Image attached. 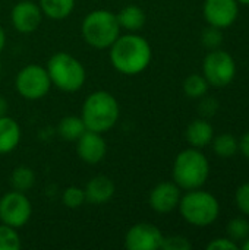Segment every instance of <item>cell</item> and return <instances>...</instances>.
I'll use <instances>...</instances> for the list:
<instances>
[{
	"label": "cell",
	"instance_id": "1",
	"mask_svg": "<svg viewBox=\"0 0 249 250\" xmlns=\"http://www.w3.org/2000/svg\"><path fill=\"white\" fill-rule=\"evenodd\" d=\"M109 56L112 66L122 75L135 76L142 73L151 63L153 50L150 42L136 32L119 35L110 45Z\"/></svg>",
	"mask_w": 249,
	"mask_h": 250
},
{
	"label": "cell",
	"instance_id": "2",
	"mask_svg": "<svg viewBox=\"0 0 249 250\" xmlns=\"http://www.w3.org/2000/svg\"><path fill=\"white\" fill-rule=\"evenodd\" d=\"M120 116L119 103L113 94L107 91H95L90 94L81 110V119L87 130L106 133L114 127Z\"/></svg>",
	"mask_w": 249,
	"mask_h": 250
},
{
	"label": "cell",
	"instance_id": "3",
	"mask_svg": "<svg viewBox=\"0 0 249 250\" xmlns=\"http://www.w3.org/2000/svg\"><path fill=\"white\" fill-rule=\"evenodd\" d=\"M210 176V163L198 148H186L181 151L172 168L173 182L183 190L203 188Z\"/></svg>",
	"mask_w": 249,
	"mask_h": 250
},
{
	"label": "cell",
	"instance_id": "4",
	"mask_svg": "<svg viewBox=\"0 0 249 250\" xmlns=\"http://www.w3.org/2000/svg\"><path fill=\"white\" fill-rule=\"evenodd\" d=\"M81 34L88 45L97 50L110 48V45L120 35V26L116 13L106 9L90 12L82 21Z\"/></svg>",
	"mask_w": 249,
	"mask_h": 250
},
{
	"label": "cell",
	"instance_id": "5",
	"mask_svg": "<svg viewBox=\"0 0 249 250\" xmlns=\"http://www.w3.org/2000/svg\"><path fill=\"white\" fill-rule=\"evenodd\" d=\"M45 69L51 85L63 92H78L87 81V70L84 64L66 51L53 54L48 59Z\"/></svg>",
	"mask_w": 249,
	"mask_h": 250
},
{
	"label": "cell",
	"instance_id": "6",
	"mask_svg": "<svg viewBox=\"0 0 249 250\" xmlns=\"http://www.w3.org/2000/svg\"><path fill=\"white\" fill-rule=\"evenodd\" d=\"M178 209L182 218L194 227L211 226L220 215V204L217 198L201 188L186 190L181 198Z\"/></svg>",
	"mask_w": 249,
	"mask_h": 250
},
{
	"label": "cell",
	"instance_id": "7",
	"mask_svg": "<svg viewBox=\"0 0 249 250\" xmlns=\"http://www.w3.org/2000/svg\"><path fill=\"white\" fill-rule=\"evenodd\" d=\"M15 86L22 98L28 101H37L44 98L53 85L44 66L26 64L18 72L15 78Z\"/></svg>",
	"mask_w": 249,
	"mask_h": 250
},
{
	"label": "cell",
	"instance_id": "8",
	"mask_svg": "<svg viewBox=\"0 0 249 250\" xmlns=\"http://www.w3.org/2000/svg\"><path fill=\"white\" fill-rule=\"evenodd\" d=\"M203 75L211 86L225 88L236 76L235 59L225 50H211L203 62Z\"/></svg>",
	"mask_w": 249,
	"mask_h": 250
},
{
	"label": "cell",
	"instance_id": "9",
	"mask_svg": "<svg viewBox=\"0 0 249 250\" xmlns=\"http://www.w3.org/2000/svg\"><path fill=\"white\" fill-rule=\"evenodd\" d=\"M32 215V205L23 192L10 190L0 198V223L13 229H22Z\"/></svg>",
	"mask_w": 249,
	"mask_h": 250
},
{
	"label": "cell",
	"instance_id": "10",
	"mask_svg": "<svg viewBox=\"0 0 249 250\" xmlns=\"http://www.w3.org/2000/svg\"><path fill=\"white\" fill-rule=\"evenodd\" d=\"M161 230L151 223L134 224L125 234L123 245L128 250H158L163 245Z\"/></svg>",
	"mask_w": 249,
	"mask_h": 250
},
{
	"label": "cell",
	"instance_id": "11",
	"mask_svg": "<svg viewBox=\"0 0 249 250\" xmlns=\"http://www.w3.org/2000/svg\"><path fill=\"white\" fill-rule=\"evenodd\" d=\"M203 15L208 25L225 29L238 19L239 3L238 0H205Z\"/></svg>",
	"mask_w": 249,
	"mask_h": 250
},
{
	"label": "cell",
	"instance_id": "12",
	"mask_svg": "<svg viewBox=\"0 0 249 250\" xmlns=\"http://www.w3.org/2000/svg\"><path fill=\"white\" fill-rule=\"evenodd\" d=\"M43 12L40 4L32 0L18 1L10 12V22L13 28L21 34H32L38 29L43 21Z\"/></svg>",
	"mask_w": 249,
	"mask_h": 250
},
{
	"label": "cell",
	"instance_id": "13",
	"mask_svg": "<svg viewBox=\"0 0 249 250\" xmlns=\"http://www.w3.org/2000/svg\"><path fill=\"white\" fill-rule=\"evenodd\" d=\"M182 189L175 182H161L156 185L148 195V205L157 214H169L179 207Z\"/></svg>",
	"mask_w": 249,
	"mask_h": 250
},
{
	"label": "cell",
	"instance_id": "14",
	"mask_svg": "<svg viewBox=\"0 0 249 250\" xmlns=\"http://www.w3.org/2000/svg\"><path fill=\"white\" fill-rule=\"evenodd\" d=\"M76 154L87 164H98L107 155V142L103 133L85 130L76 141Z\"/></svg>",
	"mask_w": 249,
	"mask_h": 250
},
{
	"label": "cell",
	"instance_id": "15",
	"mask_svg": "<svg viewBox=\"0 0 249 250\" xmlns=\"http://www.w3.org/2000/svg\"><path fill=\"white\" fill-rule=\"evenodd\" d=\"M85 201L91 205H104L107 204L116 192L113 180L107 176H95L85 186Z\"/></svg>",
	"mask_w": 249,
	"mask_h": 250
},
{
	"label": "cell",
	"instance_id": "16",
	"mask_svg": "<svg viewBox=\"0 0 249 250\" xmlns=\"http://www.w3.org/2000/svg\"><path fill=\"white\" fill-rule=\"evenodd\" d=\"M185 138L192 148L203 149L211 144L214 138V129L210 125V122H207L205 119H197L188 125Z\"/></svg>",
	"mask_w": 249,
	"mask_h": 250
},
{
	"label": "cell",
	"instance_id": "17",
	"mask_svg": "<svg viewBox=\"0 0 249 250\" xmlns=\"http://www.w3.org/2000/svg\"><path fill=\"white\" fill-rule=\"evenodd\" d=\"M21 142V126L12 117L0 116V155L9 154Z\"/></svg>",
	"mask_w": 249,
	"mask_h": 250
},
{
	"label": "cell",
	"instance_id": "18",
	"mask_svg": "<svg viewBox=\"0 0 249 250\" xmlns=\"http://www.w3.org/2000/svg\"><path fill=\"white\" fill-rule=\"evenodd\" d=\"M117 22L120 29H125L128 32H138L144 28L147 22V16L142 7L138 4H128L123 9H120L119 13H116Z\"/></svg>",
	"mask_w": 249,
	"mask_h": 250
},
{
	"label": "cell",
	"instance_id": "19",
	"mask_svg": "<svg viewBox=\"0 0 249 250\" xmlns=\"http://www.w3.org/2000/svg\"><path fill=\"white\" fill-rule=\"evenodd\" d=\"M38 4L43 15L53 21L66 19L75 9V0H40Z\"/></svg>",
	"mask_w": 249,
	"mask_h": 250
},
{
	"label": "cell",
	"instance_id": "20",
	"mask_svg": "<svg viewBox=\"0 0 249 250\" xmlns=\"http://www.w3.org/2000/svg\"><path fill=\"white\" fill-rule=\"evenodd\" d=\"M87 130L81 116H65L57 123V133L60 138L69 142H76L79 136Z\"/></svg>",
	"mask_w": 249,
	"mask_h": 250
},
{
	"label": "cell",
	"instance_id": "21",
	"mask_svg": "<svg viewBox=\"0 0 249 250\" xmlns=\"http://www.w3.org/2000/svg\"><path fill=\"white\" fill-rule=\"evenodd\" d=\"M213 151L220 158H232L239 152V141L230 133H222L214 136L211 144Z\"/></svg>",
	"mask_w": 249,
	"mask_h": 250
},
{
	"label": "cell",
	"instance_id": "22",
	"mask_svg": "<svg viewBox=\"0 0 249 250\" xmlns=\"http://www.w3.org/2000/svg\"><path fill=\"white\" fill-rule=\"evenodd\" d=\"M9 183L13 190L25 193L29 189H32V186L35 185V173L28 166H19L12 171Z\"/></svg>",
	"mask_w": 249,
	"mask_h": 250
},
{
	"label": "cell",
	"instance_id": "23",
	"mask_svg": "<svg viewBox=\"0 0 249 250\" xmlns=\"http://www.w3.org/2000/svg\"><path fill=\"white\" fill-rule=\"evenodd\" d=\"M210 83L204 78V75L192 73L183 81V92L189 98H203L208 91Z\"/></svg>",
	"mask_w": 249,
	"mask_h": 250
},
{
	"label": "cell",
	"instance_id": "24",
	"mask_svg": "<svg viewBox=\"0 0 249 250\" xmlns=\"http://www.w3.org/2000/svg\"><path fill=\"white\" fill-rule=\"evenodd\" d=\"M226 234L230 240L241 245L249 237V223L245 218H233L226 226Z\"/></svg>",
	"mask_w": 249,
	"mask_h": 250
},
{
	"label": "cell",
	"instance_id": "25",
	"mask_svg": "<svg viewBox=\"0 0 249 250\" xmlns=\"http://www.w3.org/2000/svg\"><path fill=\"white\" fill-rule=\"evenodd\" d=\"M22 246L18 229L0 224V250H19Z\"/></svg>",
	"mask_w": 249,
	"mask_h": 250
},
{
	"label": "cell",
	"instance_id": "26",
	"mask_svg": "<svg viewBox=\"0 0 249 250\" xmlns=\"http://www.w3.org/2000/svg\"><path fill=\"white\" fill-rule=\"evenodd\" d=\"M62 202L69 209L81 208L87 202L85 201V190L79 186H69L62 193Z\"/></svg>",
	"mask_w": 249,
	"mask_h": 250
},
{
	"label": "cell",
	"instance_id": "27",
	"mask_svg": "<svg viewBox=\"0 0 249 250\" xmlns=\"http://www.w3.org/2000/svg\"><path fill=\"white\" fill-rule=\"evenodd\" d=\"M222 41H223V34L220 28L208 25V28H205L201 34V42L205 48L216 50L220 47Z\"/></svg>",
	"mask_w": 249,
	"mask_h": 250
},
{
	"label": "cell",
	"instance_id": "28",
	"mask_svg": "<svg viewBox=\"0 0 249 250\" xmlns=\"http://www.w3.org/2000/svg\"><path fill=\"white\" fill-rule=\"evenodd\" d=\"M163 250H191L192 249V243L185 237V236H164L163 239V245H161Z\"/></svg>",
	"mask_w": 249,
	"mask_h": 250
},
{
	"label": "cell",
	"instance_id": "29",
	"mask_svg": "<svg viewBox=\"0 0 249 250\" xmlns=\"http://www.w3.org/2000/svg\"><path fill=\"white\" fill-rule=\"evenodd\" d=\"M235 202H236L238 209H239L244 215L249 217V182L241 185V186L236 189Z\"/></svg>",
	"mask_w": 249,
	"mask_h": 250
},
{
	"label": "cell",
	"instance_id": "30",
	"mask_svg": "<svg viewBox=\"0 0 249 250\" xmlns=\"http://www.w3.org/2000/svg\"><path fill=\"white\" fill-rule=\"evenodd\" d=\"M208 250H238L239 245L235 243L233 240H230L227 236L226 237H220V239H214L207 245Z\"/></svg>",
	"mask_w": 249,
	"mask_h": 250
},
{
	"label": "cell",
	"instance_id": "31",
	"mask_svg": "<svg viewBox=\"0 0 249 250\" xmlns=\"http://www.w3.org/2000/svg\"><path fill=\"white\" fill-rule=\"evenodd\" d=\"M204 98V97H203ZM216 110H217V103L213 100V98H204L203 100V103L200 104V111H201V114H204V116H213L214 113H216Z\"/></svg>",
	"mask_w": 249,
	"mask_h": 250
},
{
	"label": "cell",
	"instance_id": "32",
	"mask_svg": "<svg viewBox=\"0 0 249 250\" xmlns=\"http://www.w3.org/2000/svg\"><path fill=\"white\" fill-rule=\"evenodd\" d=\"M239 152L249 160V132L244 133L242 138L239 139Z\"/></svg>",
	"mask_w": 249,
	"mask_h": 250
},
{
	"label": "cell",
	"instance_id": "33",
	"mask_svg": "<svg viewBox=\"0 0 249 250\" xmlns=\"http://www.w3.org/2000/svg\"><path fill=\"white\" fill-rule=\"evenodd\" d=\"M7 110H9L7 100L3 95H0V116H6L7 114Z\"/></svg>",
	"mask_w": 249,
	"mask_h": 250
},
{
	"label": "cell",
	"instance_id": "34",
	"mask_svg": "<svg viewBox=\"0 0 249 250\" xmlns=\"http://www.w3.org/2000/svg\"><path fill=\"white\" fill-rule=\"evenodd\" d=\"M4 45H6V32H4V29L0 25V54L4 50Z\"/></svg>",
	"mask_w": 249,
	"mask_h": 250
},
{
	"label": "cell",
	"instance_id": "35",
	"mask_svg": "<svg viewBox=\"0 0 249 250\" xmlns=\"http://www.w3.org/2000/svg\"><path fill=\"white\" fill-rule=\"evenodd\" d=\"M241 248L245 250H249V237L245 240V242H244V243H242V245H241Z\"/></svg>",
	"mask_w": 249,
	"mask_h": 250
},
{
	"label": "cell",
	"instance_id": "36",
	"mask_svg": "<svg viewBox=\"0 0 249 250\" xmlns=\"http://www.w3.org/2000/svg\"><path fill=\"white\" fill-rule=\"evenodd\" d=\"M239 4H245V6H249V0H238Z\"/></svg>",
	"mask_w": 249,
	"mask_h": 250
},
{
	"label": "cell",
	"instance_id": "37",
	"mask_svg": "<svg viewBox=\"0 0 249 250\" xmlns=\"http://www.w3.org/2000/svg\"><path fill=\"white\" fill-rule=\"evenodd\" d=\"M0 72H1V64H0Z\"/></svg>",
	"mask_w": 249,
	"mask_h": 250
}]
</instances>
